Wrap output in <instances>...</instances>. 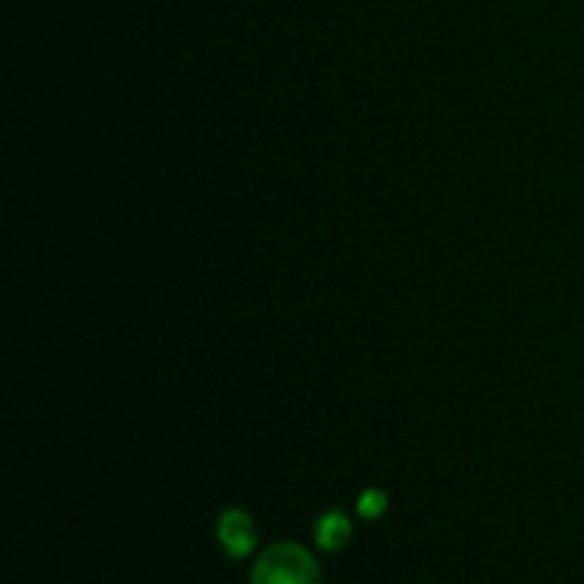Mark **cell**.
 I'll use <instances>...</instances> for the list:
<instances>
[{
  "label": "cell",
  "mask_w": 584,
  "mask_h": 584,
  "mask_svg": "<svg viewBox=\"0 0 584 584\" xmlns=\"http://www.w3.org/2000/svg\"><path fill=\"white\" fill-rule=\"evenodd\" d=\"M251 584H322V570L305 547L280 542L257 559Z\"/></svg>",
  "instance_id": "cell-1"
},
{
  "label": "cell",
  "mask_w": 584,
  "mask_h": 584,
  "mask_svg": "<svg viewBox=\"0 0 584 584\" xmlns=\"http://www.w3.org/2000/svg\"><path fill=\"white\" fill-rule=\"evenodd\" d=\"M217 539H220V545H223L228 556L243 559V556H248L254 550V542H257L254 519L245 510H226L220 516V522H217Z\"/></svg>",
  "instance_id": "cell-2"
},
{
  "label": "cell",
  "mask_w": 584,
  "mask_h": 584,
  "mask_svg": "<svg viewBox=\"0 0 584 584\" xmlns=\"http://www.w3.org/2000/svg\"><path fill=\"white\" fill-rule=\"evenodd\" d=\"M314 539H317V545H320L322 550H328V553L342 550V547L348 545V539H351V522H348V516L340 513V510L322 513L317 528H314Z\"/></svg>",
  "instance_id": "cell-3"
},
{
  "label": "cell",
  "mask_w": 584,
  "mask_h": 584,
  "mask_svg": "<svg viewBox=\"0 0 584 584\" xmlns=\"http://www.w3.org/2000/svg\"><path fill=\"white\" fill-rule=\"evenodd\" d=\"M385 508H388V496H385L382 490L371 488L359 496L357 510H359V516H365V519H379V516L385 513Z\"/></svg>",
  "instance_id": "cell-4"
}]
</instances>
